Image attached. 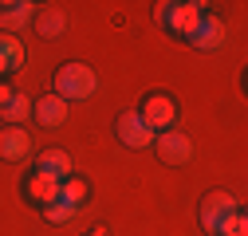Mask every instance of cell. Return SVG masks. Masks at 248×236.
Returning <instances> with one entry per match:
<instances>
[{"label": "cell", "mask_w": 248, "mask_h": 236, "mask_svg": "<svg viewBox=\"0 0 248 236\" xmlns=\"http://www.w3.org/2000/svg\"><path fill=\"white\" fill-rule=\"evenodd\" d=\"M99 87V75L91 71L87 63H63L55 71V95L63 103H79V99H91Z\"/></svg>", "instance_id": "cell-1"}, {"label": "cell", "mask_w": 248, "mask_h": 236, "mask_svg": "<svg viewBox=\"0 0 248 236\" xmlns=\"http://www.w3.org/2000/svg\"><path fill=\"white\" fill-rule=\"evenodd\" d=\"M138 118L154 130V134H162V130H173V122H177V103L170 99V95H146L142 99V110H138Z\"/></svg>", "instance_id": "cell-2"}, {"label": "cell", "mask_w": 248, "mask_h": 236, "mask_svg": "<svg viewBox=\"0 0 248 236\" xmlns=\"http://www.w3.org/2000/svg\"><path fill=\"white\" fill-rule=\"evenodd\" d=\"M154 150H158L162 165H185L193 158V142L177 130H162V134H154Z\"/></svg>", "instance_id": "cell-3"}, {"label": "cell", "mask_w": 248, "mask_h": 236, "mask_svg": "<svg viewBox=\"0 0 248 236\" xmlns=\"http://www.w3.org/2000/svg\"><path fill=\"white\" fill-rule=\"evenodd\" d=\"M118 142L122 146H130V150H146V146H154V130L138 118V110H126V114H118V126H114Z\"/></svg>", "instance_id": "cell-4"}, {"label": "cell", "mask_w": 248, "mask_h": 236, "mask_svg": "<svg viewBox=\"0 0 248 236\" xmlns=\"http://www.w3.org/2000/svg\"><path fill=\"white\" fill-rule=\"evenodd\" d=\"M232 209H236V197H229V193L217 189V193H209V197L201 201V224L217 236V228H221V224L232 217Z\"/></svg>", "instance_id": "cell-5"}, {"label": "cell", "mask_w": 248, "mask_h": 236, "mask_svg": "<svg viewBox=\"0 0 248 236\" xmlns=\"http://www.w3.org/2000/svg\"><path fill=\"white\" fill-rule=\"evenodd\" d=\"M32 154V138H28L24 126H4L0 130V158L4 162H24Z\"/></svg>", "instance_id": "cell-6"}, {"label": "cell", "mask_w": 248, "mask_h": 236, "mask_svg": "<svg viewBox=\"0 0 248 236\" xmlns=\"http://www.w3.org/2000/svg\"><path fill=\"white\" fill-rule=\"evenodd\" d=\"M32 16H36V4H32V0H12V4L0 8V32L16 36V32H24V28L32 24Z\"/></svg>", "instance_id": "cell-7"}, {"label": "cell", "mask_w": 248, "mask_h": 236, "mask_svg": "<svg viewBox=\"0 0 248 236\" xmlns=\"http://www.w3.org/2000/svg\"><path fill=\"white\" fill-rule=\"evenodd\" d=\"M201 4H170V16H166V28L170 32H177V36H185L189 40L193 36V28L201 24Z\"/></svg>", "instance_id": "cell-8"}, {"label": "cell", "mask_w": 248, "mask_h": 236, "mask_svg": "<svg viewBox=\"0 0 248 236\" xmlns=\"http://www.w3.org/2000/svg\"><path fill=\"white\" fill-rule=\"evenodd\" d=\"M189 44H193V47H201V51H213V47H221V44H225V24L217 20V16H201V24L193 28Z\"/></svg>", "instance_id": "cell-9"}, {"label": "cell", "mask_w": 248, "mask_h": 236, "mask_svg": "<svg viewBox=\"0 0 248 236\" xmlns=\"http://www.w3.org/2000/svg\"><path fill=\"white\" fill-rule=\"evenodd\" d=\"M67 106H71V103H63L59 95H44V99L32 103V118H36L40 126H59V122L67 118Z\"/></svg>", "instance_id": "cell-10"}, {"label": "cell", "mask_w": 248, "mask_h": 236, "mask_svg": "<svg viewBox=\"0 0 248 236\" xmlns=\"http://www.w3.org/2000/svg\"><path fill=\"white\" fill-rule=\"evenodd\" d=\"M28 197H32L36 205H51L55 197H59V177H51V173H44V169H36L32 177H28Z\"/></svg>", "instance_id": "cell-11"}, {"label": "cell", "mask_w": 248, "mask_h": 236, "mask_svg": "<svg viewBox=\"0 0 248 236\" xmlns=\"http://www.w3.org/2000/svg\"><path fill=\"white\" fill-rule=\"evenodd\" d=\"M32 20H36V32H40L44 40H59V36L67 32V16L59 12V8H40Z\"/></svg>", "instance_id": "cell-12"}, {"label": "cell", "mask_w": 248, "mask_h": 236, "mask_svg": "<svg viewBox=\"0 0 248 236\" xmlns=\"http://www.w3.org/2000/svg\"><path fill=\"white\" fill-rule=\"evenodd\" d=\"M36 169H44V173H51V177H71V154L67 150H44L40 158H36Z\"/></svg>", "instance_id": "cell-13"}, {"label": "cell", "mask_w": 248, "mask_h": 236, "mask_svg": "<svg viewBox=\"0 0 248 236\" xmlns=\"http://www.w3.org/2000/svg\"><path fill=\"white\" fill-rule=\"evenodd\" d=\"M87 193H91V185L83 181V177H63L59 181V205H67V209H79V205L87 201Z\"/></svg>", "instance_id": "cell-14"}, {"label": "cell", "mask_w": 248, "mask_h": 236, "mask_svg": "<svg viewBox=\"0 0 248 236\" xmlns=\"http://www.w3.org/2000/svg\"><path fill=\"white\" fill-rule=\"evenodd\" d=\"M24 67V47H20V40H4L0 36V83H4V75L8 71H20Z\"/></svg>", "instance_id": "cell-15"}, {"label": "cell", "mask_w": 248, "mask_h": 236, "mask_svg": "<svg viewBox=\"0 0 248 236\" xmlns=\"http://www.w3.org/2000/svg\"><path fill=\"white\" fill-rule=\"evenodd\" d=\"M0 114H4V122H8V126H24L28 118H32V99H24V95H12L4 106H0Z\"/></svg>", "instance_id": "cell-16"}, {"label": "cell", "mask_w": 248, "mask_h": 236, "mask_svg": "<svg viewBox=\"0 0 248 236\" xmlns=\"http://www.w3.org/2000/svg\"><path fill=\"white\" fill-rule=\"evenodd\" d=\"M217 236H248V217H244V209H240V205L232 209V217H229L221 228H217Z\"/></svg>", "instance_id": "cell-17"}, {"label": "cell", "mask_w": 248, "mask_h": 236, "mask_svg": "<svg viewBox=\"0 0 248 236\" xmlns=\"http://www.w3.org/2000/svg\"><path fill=\"white\" fill-rule=\"evenodd\" d=\"M44 217H47L51 224H67V221L75 217V209H67V205H59V201H51V205H44Z\"/></svg>", "instance_id": "cell-18"}, {"label": "cell", "mask_w": 248, "mask_h": 236, "mask_svg": "<svg viewBox=\"0 0 248 236\" xmlns=\"http://www.w3.org/2000/svg\"><path fill=\"white\" fill-rule=\"evenodd\" d=\"M166 16H170V4H158V8H154V20H158V24H166Z\"/></svg>", "instance_id": "cell-19"}, {"label": "cell", "mask_w": 248, "mask_h": 236, "mask_svg": "<svg viewBox=\"0 0 248 236\" xmlns=\"http://www.w3.org/2000/svg\"><path fill=\"white\" fill-rule=\"evenodd\" d=\"M12 95H16V91H12V87H8V83H0V106H4V103H8Z\"/></svg>", "instance_id": "cell-20"}, {"label": "cell", "mask_w": 248, "mask_h": 236, "mask_svg": "<svg viewBox=\"0 0 248 236\" xmlns=\"http://www.w3.org/2000/svg\"><path fill=\"white\" fill-rule=\"evenodd\" d=\"M91 236H107V232H103V228H99V232H91Z\"/></svg>", "instance_id": "cell-21"}]
</instances>
